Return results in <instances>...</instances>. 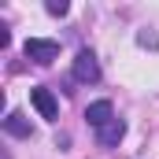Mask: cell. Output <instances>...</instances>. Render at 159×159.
<instances>
[{
  "mask_svg": "<svg viewBox=\"0 0 159 159\" xmlns=\"http://www.w3.org/2000/svg\"><path fill=\"white\" fill-rule=\"evenodd\" d=\"M22 52H26V59H34V63H52L56 56H59V44L56 41H48V37H30L26 44H22Z\"/></svg>",
  "mask_w": 159,
  "mask_h": 159,
  "instance_id": "obj_1",
  "label": "cell"
},
{
  "mask_svg": "<svg viewBox=\"0 0 159 159\" xmlns=\"http://www.w3.org/2000/svg\"><path fill=\"white\" fill-rule=\"evenodd\" d=\"M30 100H34V107L41 111V119H59V100L52 96V89H44V85L30 89Z\"/></svg>",
  "mask_w": 159,
  "mask_h": 159,
  "instance_id": "obj_2",
  "label": "cell"
},
{
  "mask_svg": "<svg viewBox=\"0 0 159 159\" xmlns=\"http://www.w3.org/2000/svg\"><path fill=\"white\" fill-rule=\"evenodd\" d=\"M74 78L78 81H96L100 78V63H96V56L89 48H81L78 56H74Z\"/></svg>",
  "mask_w": 159,
  "mask_h": 159,
  "instance_id": "obj_3",
  "label": "cell"
},
{
  "mask_svg": "<svg viewBox=\"0 0 159 159\" xmlns=\"http://www.w3.org/2000/svg\"><path fill=\"white\" fill-rule=\"evenodd\" d=\"M85 119H89V126H93V129H104L107 122L115 119L111 100H96V104H89V107H85Z\"/></svg>",
  "mask_w": 159,
  "mask_h": 159,
  "instance_id": "obj_4",
  "label": "cell"
},
{
  "mask_svg": "<svg viewBox=\"0 0 159 159\" xmlns=\"http://www.w3.org/2000/svg\"><path fill=\"white\" fill-rule=\"evenodd\" d=\"M122 133H126V122H122V119H111L104 129H96V141H100V144H119Z\"/></svg>",
  "mask_w": 159,
  "mask_h": 159,
  "instance_id": "obj_5",
  "label": "cell"
},
{
  "mask_svg": "<svg viewBox=\"0 0 159 159\" xmlns=\"http://www.w3.org/2000/svg\"><path fill=\"white\" fill-rule=\"evenodd\" d=\"M4 129H7L11 137H30V133H34V126H30V122L22 119L19 111H11V115L4 119Z\"/></svg>",
  "mask_w": 159,
  "mask_h": 159,
  "instance_id": "obj_6",
  "label": "cell"
},
{
  "mask_svg": "<svg viewBox=\"0 0 159 159\" xmlns=\"http://www.w3.org/2000/svg\"><path fill=\"white\" fill-rule=\"evenodd\" d=\"M48 11H52V15H67V4H63V0H48Z\"/></svg>",
  "mask_w": 159,
  "mask_h": 159,
  "instance_id": "obj_7",
  "label": "cell"
}]
</instances>
